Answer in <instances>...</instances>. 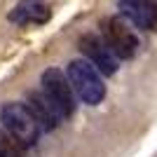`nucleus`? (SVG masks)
<instances>
[{
	"mask_svg": "<svg viewBox=\"0 0 157 157\" xmlns=\"http://www.w3.org/2000/svg\"><path fill=\"white\" fill-rule=\"evenodd\" d=\"M28 108H31V113L35 115V120L40 122V127L45 131H49V129H54V127L59 124L61 120V113H59V108L49 101V96H47L45 92H33L31 96H28Z\"/></svg>",
	"mask_w": 157,
	"mask_h": 157,
	"instance_id": "nucleus-8",
	"label": "nucleus"
},
{
	"mask_svg": "<svg viewBox=\"0 0 157 157\" xmlns=\"http://www.w3.org/2000/svg\"><path fill=\"white\" fill-rule=\"evenodd\" d=\"M80 49L87 54V59L92 61L103 75H113V73L117 71V56L113 54V49L108 47V42L101 35H94V33L82 35Z\"/></svg>",
	"mask_w": 157,
	"mask_h": 157,
	"instance_id": "nucleus-5",
	"label": "nucleus"
},
{
	"mask_svg": "<svg viewBox=\"0 0 157 157\" xmlns=\"http://www.w3.org/2000/svg\"><path fill=\"white\" fill-rule=\"evenodd\" d=\"M120 14L143 31H157V0H120Z\"/></svg>",
	"mask_w": 157,
	"mask_h": 157,
	"instance_id": "nucleus-7",
	"label": "nucleus"
},
{
	"mask_svg": "<svg viewBox=\"0 0 157 157\" xmlns=\"http://www.w3.org/2000/svg\"><path fill=\"white\" fill-rule=\"evenodd\" d=\"M21 150L24 145L7 129H0V157H21Z\"/></svg>",
	"mask_w": 157,
	"mask_h": 157,
	"instance_id": "nucleus-9",
	"label": "nucleus"
},
{
	"mask_svg": "<svg viewBox=\"0 0 157 157\" xmlns=\"http://www.w3.org/2000/svg\"><path fill=\"white\" fill-rule=\"evenodd\" d=\"M103 40L117 59H131L138 52V38L120 17H110L103 21Z\"/></svg>",
	"mask_w": 157,
	"mask_h": 157,
	"instance_id": "nucleus-4",
	"label": "nucleus"
},
{
	"mask_svg": "<svg viewBox=\"0 0 157 157\" xmlns=\"http://www.w3.org/2000/svg\"><path fill=\"white\" fill-rule=\"evenodd\" d=\"M68 80H71L73 89L87 105H96L103 101L105 96V85L101 75H98V68L92 63L89 59H75L68 66Z\"/></svg>",
	"mask_w": 157,
	"mask_h": 157,
	"instance_id": "nucleus-1",
	"label": "nucleus"
},
{
	"mask_svg": "<svg viewBox=\"0 0 157 157\" xmlns=\"http://www.w3.org/2000/svg\"><path fill=\"white\" fill-rule=\"evenodd\" d=\"M0 122L24 148L35 143L40 138V131H42V127L31 113V108L24 103H5L0 110Z\"/></svg>",
	"mask_w": 157,
	"mask_h": 157,
	"instance_id": "nucleus-2",
	"label": "nucleus"
},
{
	"mask_svg": "<svg viewBox=\"0 0 157 157\" xmlns=\"http://www.w3.org/2000/svg\"><path fill=\"white\" fill-rule=\"evenodd\" d=\"M42 92L59 108L63 120H68L75 113V96H73L75 89H73L71 80H66L59 68H49V71L42 73Z\"/></svg>",
	"mask_w": 157,
	"mask_h": 157,
	"instance_id": "nucleus-3",
	"label": "nucleus"
},
{
	"mask_svg": "<svg viewBox=\"0 0 157 157\" xmlns=\"http://www.w3.org/2000/svg\"><path fill=\"white\" fill-rule=\"evenodd\" d=\"M52 19V0H21L10 12V21L19 26H42Z\"/></svg>",
	"mask_w": 157,
	"mask_h": 157,
	"instance_id": "nucleus-6",
	"label": "nucleus"
}]
</instances>
